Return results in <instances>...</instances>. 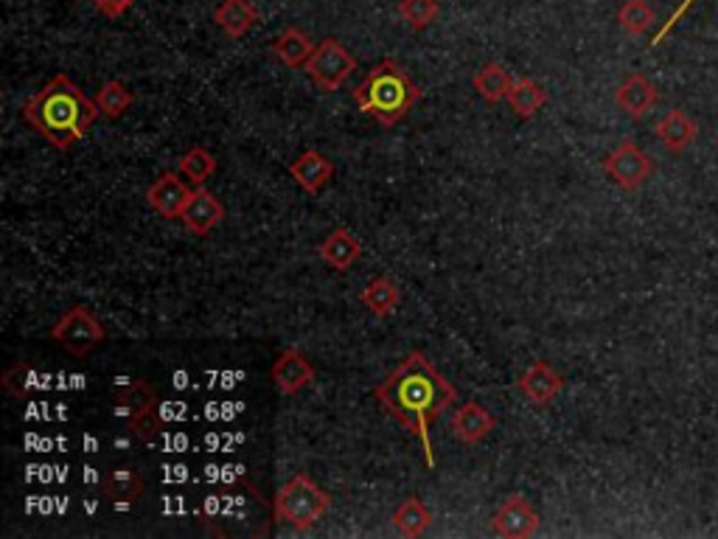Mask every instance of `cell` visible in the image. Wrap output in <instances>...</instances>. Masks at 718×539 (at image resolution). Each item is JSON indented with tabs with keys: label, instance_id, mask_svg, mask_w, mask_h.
Instances as JSON below:
<instances>
[{
	"label": "cell",
	"instance_id": "obj_13",
	"mask_svg": "<svg viewBox=\"0 0 718 539\" xmlns=\"http://www.w3.org/2000/svg\"><path fill=\"white\" fill-rule=\"evenodd\" d=\"M183 225L194 233V237H208L211 230L225 219V205L211 194L208 189L196 185L194 197L189 200L183 211Z\"/></svg>",
	"mask_w": 718,
	"mask_h": 539
},
{
	"label": "cell",
	"instance_id": "obj_29",
	"mask_svg": "<svg viewBox=\"0 0 718 539\" xmlns=\"http://www.w3.org/2000/svg\"><path fill=\"white\" fill-rule=\"evenodd\" d=\"M180 171H183L191 183L203 185L216 171V158L208 149H203V146H191V149L186 152V158L180 160Z\"/></svg>",
	"mask_w": 718,
	"mask_h": 539
},
{
	"label": "cell",
	"instance_id": "obj_3",
	"mask_svg": "<svg viewBox=\"0 0 718 539\" xmlns=\"http://www.w3.org/2000/svg\"><path fill=\"white\" fill-rule=\"evenodd\" d=\"M421 99V87L412 82L410 73L393 60H382L368 80L354 87V101L362 112L373 116L382 127H396Z\"/></svg>",
	"mask_w": 718,
	"mask_h": 539
},
{
	"label": "cell",
	"instance_id": "obj_14",
	"mask_svg": "<svg viewBox=\"0 0 718 539\" xmlns=\"http://www.w3.org/2000/svg\"><path fill=\"white\" fill-rule=\"evenodd\" d=\"M562 385H564L562 374H555L548 362H534V366H528L525 374L519 376V391L525 394V399L539 405V408L550 405V402L559 396Z\"/></svg>",
	"mask_w": 718,
	"mask_h": 539
},
{
	"label": "cell",
	"instance_id": "obj_1",
	"mask_svg": "<svg viewBox=\"0 0 718 539\" xmlns=\"http://www.w3.org/2000/svg\"><path fill=\"white\" fill-rule=\"evenodd\" d=\"M373 399L393 416L424 447L427 467H435L430 430L435 419L457 402L455 385L438 374V369L421 351H412L373 388Z\"/></svg>",
	"mask_w": 718,
	"mask_h": 539
},
{
	"label": "cell",
	"instance_id": "obj_26",
	"mask_svg": "<svg viewBox=\"0 0 718 539\" xmlns=\"http://www.w3.org/2000/svg\"><path fill=\"white\" fill-rule=\"evenodd\" d=\"M657 14L648 7V0H626L618 12V26L629 34V37H641L654 26Z\"/></svg>",
	"mask_w": 718,
	"mask_h": 539
},
{
	"label": "cell",
	"instance_id": "obj_7",
	"mask_svg": "<svg viewBox=\"0 0 718 539\" xmlns=\"http://www.w3.org/2000/svg\"><path fill=\"white\" fill-rule=\"evenodd\" d=\"M354 71H357V60L337 40H323L321 46L314 48L312 60L307 62L309 80L326 93L340 91Z\"/></svg>",
	"mask_w": 718,
	"mask_h": 539
},
{
	"label": "cell",
	"instance_id": "obj_8",
	"mask_svg": "<svg viewBox=\"0 0 718 539\" xmlns=\"http://www.w3.org/2000/svg\"><path fill=\"white\" fill-rule=\"evenodd\" d=\"M603 171H607L609 178L621 185V189L634 191L651 178L654 160L648 158V152H643L634 141H623V144L614 146L607 158H603Z\"/></svg>",
	"mask_w": 718,
	"mask_h": 539
},
{
	"label": "cell",
	"instance_id": "obj_2",
	"mask_svg": "<svg viewBox=\"0 0 718 539\" xmlns=\"http://www.w3.org/2000/svg\"><path fill=\"white\" fill-rule=\"evenodd\" d=\"M28 124L43 135L57 149H71L85 139L93 121L98 119L96 101H91L82 93V87L73 85L65 73H57L51 82L23 107Z\"/></svg>",
	"mask_w": 718,
	"mask_h": 539
},
{
	"label": "cell",
	"instance_id": "obj_30",
	"mask_svg": "<svg viewBox=\"0 0 718 539\" xmlns=\"http://www.w3.org/2000/svg\"><path fill=\"white\" fill-rule=\"evenodd\" d=\"M693 3H696V0H682V7L677 9V12H673L671 17H668V23H666V26H662L660 32H657V37H654V40H651V48H657V46H660L662 40H666L668 34H671V28L677 26V23H680L682 17H685V12H691V7H693Z\"/></svg>",
	"mask_w": 718,
	"mask_h": 539
},
{
	"label": "cell",
	"instance_id": "obj_11",
	"mask_svg": "<svg viewBox=\"0 0 718 539\" xmlns=\"http://www.w3.org/2000/svg\"><path fill=\"white\" fill-rule=\"evenodd\" d=\"M657 101H660V93H657V87L646 73H629L614 91V105L634 121L646 119L648 112L657 107Z\"/></svg>",
	"mask_w": 718,
	"mask_h": 539
},
{
	"label": "cell",
	"instance_id": "obj_4",
	"mask_svg": "<svg viewBox=\"0 0 718 539\" xmlns=\"http://www.w3.org/2000/svg\"><path fill=\"white\" fill-rule=\"evenodd\" d=\"M273 508L282 523L295 531H307L332 508V498L309 475H292L275 494Z\"/></svg>",
	"mask_w": 718,
	"mask_h": 539
},
{
	"label": "cell",
	"instance_id": "obj_9",
	"mask_svg": "<svg viewBox=\"0 0 718 539\" xmlns=\"http://www.w3.org/2000/svg\"><path fill=\"white\" fill-rule=\"evenodd\" d=\"M191 197H194V191L180 180L177 171H164V175L149 185V191H146V203L164 219L183 217V211Z\"/></svg>",
	"mask_w": 718,
	"mask_h": 539
},
{
	"label": "cell",
	"instance_id": "obj_15",
	"mask_svg": "<svg viewBox=\"0 0 718 539\" xmlns=\"http://www.w3.org/2000/svg\"><path fill=\"white\" fill-rule=\"evenodd\" d=\"M654 132H657V139L668 152H685L699 139V124L685 110H671L657 121Z\"/></svg>",
	"mask_w": 718,
	"mask_h": 539
},
{
	"label": "cell",
	"instance_id": "obj_23",
	"mask_svg": "<svg viewBox=\"0 0 718 539\" xmlns=\"http://www.w3.org/2000/svg\"><path fill=\"white\" fill-rule=\"evenodd\" d=\"M398 301H402V292H398L396 282L391 276H376L362 290V303L376 318H391L398 310Z\"/></svg>",
	"mask_w": 718,
	"mask_h": 539
},
{
	"label": "cell",
	"instance_id": "obj_5",
	"mask_svg": "<svg viewBox=\"0 0 718 539\" xmlns=\"http://www.w3.org/2000/svg\"><path fill=\"white\" fill-rule=\"evenodd\" d=\"M116 416L124 421V428L132 430L141 441H152L160 430L157 421V394L149 382L135 380L127 382L124 388L116 391Z\"/></svg>",
	"mask_w": 718,
	"mask_h": 539
},
{
	"label": "cell",
	"instance_id": "obj_28",
	"mask_svg": "<svg viewBox=\"0 0 718 539\" xmlns=\"http://www.w3.org/2000/svg\"><path fill=\"white\" fill-rule=\"evenodd\" d=\"M398 14H402V21L412 28V32H424L427 26L438 21V14H441V7H438V0H402L398 3Z\"/></svg>",
	"mask_w": 718,
	"mask_h": 539
},
{
	"label": "cell",
	"instance_id": "obj_25",
	"mask_svg": "<svg viewBox=\"0 0 718 539\" xmlns=\"http://www.w3.org/2000/svg\"><path fill=\"white\" fill-rule=\"evenodd\" d=\"M432 526V512L418 498H407L393 514V528L405 537H421Z\"/></svg>",
	"mask_w": 718,
	"mask_h": 539
},
{
	"label": "cell",
	"instance_id": "obj_17",
	"mask_svg": "<svg viewBox=\"0 0 718 539\" xmlns=\"http://www.w3.org/2000/svg\"><path fill=\"white\" fill-rule=\"evenodd\" d=\"M289 175L301 183L303 191H309V194H318V191L326 189V183L332 180L334 166L326 155L309 149V152H303L301 158L289 164Z\"/></svg>",
	"mask_w": 718,
	"mask_h": 539
},
{
	"label": "cell",
	"instance_id": "obj_24",
	"mask_svg": "<svg viewBox=\"0 0 718 539\" xmlns=\"http://www.w3.org/2000/svg\"><path fill=\"white\" fill-rule=\"evenodd\" d=\"M505 101H508L514 116H519V119H534L536 112L548 105V93H545V87L536 85L534 80H516L514 85H511L508 99Z\"/></svg>",
	"mask_w": 718,
	"mask_h": 539
},
{
	"label": "cell",
	"instance_id": "obj_20",
	"mask_svg": "<svg viewBox=\"0 0 718 539\" xmlns=\"http://www.w3.org/2000/svg\"><path fill=\"white\" fill-rule=\"evenodd\" d=\"M314 48H318V46L309 40V37L301 32V28H295V26L284 28V32L278 34V37H275V43H273V53L287 68L307 65V62L312 60Z\"/></svg>",
	"mask_w": 718,
	"mask_h": 539
},
{
	"label": "cell",
	"instance_id": "obj_19",
	"mask_svg": "<svg viewBox=\"0 0 718 539\" xmlns=\"http://www.w3.org/2000/svg\"><path fill=\"white\" fill-rule=\"evenodd\" d=\"M318 253H321V259L328 267L348 270L357 262L359 253H362V244H359V239H354L346 228H334L321 242Z\"/></svg>",
	"mask_w": 718,
	"mask_h": 539
},
{
	"label": "cell",
	"instance_id": "obj_31",
	"mask_svg": "<svg viewBox=\"0 0 718 539\" xmlns=\"http://www.w3.org/2000/svg\"><path fill=\"white\" fill-rule=\"evenodd\" d=\"M93 3H96V9L105 14V17H121L135 0H93Z\"/></svg>",
	"mask_w": 718,
	"mask_h": 539
},
{
	"label": "cell",
	"instance_id": "obj_6",
	"mask_svg": "<svg viewBox=\"0 0 718 539\" xmlns=\"http://www.w3.org/2000/svg\"><path fill=\"white\" fill-rule=\"evenodd\" d=\"M51 337L73 357H87L105 343V326L98 321L96 312L85 303H79L73 310L59 318L51 326Z\"/></svg>",
	"mask_w": 718,
	"mask_h": 539
},
{
	"label": "cell",
	"instance_id": "obj_27",
	"mask_svg": "<svg viewBox=\"0 0 718 539\" xmlns=\"http://www.w3.org/2000/svg\"><path fill=\"white\" fill-rule=\"evenodd\" d=\"M93 101H96V107L101 116H107V119H118V116H121V112L132 105V93L127 91L124 82L110 80L101 85V91L96 93V99Z\"/></svg>",
	"mask_w": 718,
	"mask_h": 539
},
{
	"label": "cell",
	"instance_id": "obj_22",
	"mask_svg": "<svg viewBox=\"0 0 718 539\" xmlns=\"http://www.w3.org/2000/svg\"><path fill=\"white\" fill-rule=\"evenodd\" d=\"M475 91L483 96L486 105H496V101L508 99V91L514 85V80L508 76L503 62H489L480 71L475 73V80H471Z\"/></svg>",
	"mask_w": 718,
	"mask_h": 539
},
{
	"label": "cell",
	"instance_id": "obj_10",
	"mask_svg": "<svg viewBox=\"0 0 718 539\" xmlns=\"http://www.w3.org/2000/svg\"><path fill=\"white\" fill-rule=\"evenodd\" d=\"M491 526L505 539H525L539 528V514L528 506V500L523 494H508L503 500V506L494 512Z\"/></svg>",
	"mask_w": 718,
	"mask_h": 539
},
{
	"label": "cell",
	"instance_id": "obj_12",
	"mask_svg": "<svg viewBox=\"0 0 718 539\" xmlns=\"http://www.w3.org/2000/svg\"><path fill=\"white\" fill-rule=\"evenodd\" d=\"M270 376H273L275 388L282 391L284 396H295L301 394L309 382L314 380V369L312 362L298 349H284L282 355H278V360L273 362Z\"/></svg>",
	"mask_w": 718,
	"mask_h": 539
},
{
	"label": "cell",
	"instance_id": "obj_16",
	"mask_svg": "<svg viewBox=\"0 0 718 539\" xmlns=\"http://www.w3.org/2000/svg\"><path fill=\"white\" fill-rule=\"evenodd\" d=\"M496 428V419L480 402H466L464 408H457L452 416V430L464 444H477L483 441L491 430Z\"/></svg>",
	"mask_w": 718,
	"mask_h": 539
},
{
	"label": "cell",
	"instance_id": "obj_21",
	"mask_svg": "<svg viewBox=\"0 0 718 539\" xmlns=\"http://www.w3.org/2000/svg\"><path fill=\"white\" fill-rule=\"evenodd\" d=\"M144 478H141L135 469H116V472H107L105 480H101V494H105L110 503H118V506L135 503V500L144 494Z\"/></svg>",
	"mask_w": 718,
	"mask_h": 539
},
{
	"label": "cell",
	"instance_id": "obj_18",
	"mask_svg": "<svg viewBox=\"0 0 718 539\" xmlns=\"http://www.w3.org/2000/svg\"><path fill=\"white\" fill-rule=\"evenodd\" d=\"M214 21L216 26L228 34L230 40H239V37H244V34L259 23V12H255L250 0H223V3L216 7Z\"/></svg>",
	"mask_w": 718,
	"mask_h": 539
}]
</instances>
